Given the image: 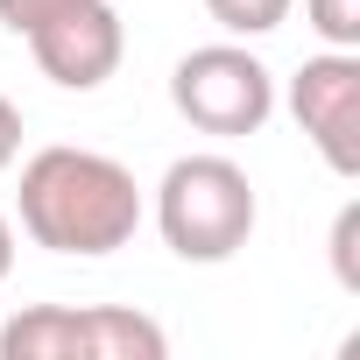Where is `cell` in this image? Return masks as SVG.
<instances>
[{
    "label": "cell",
    "instance_id": "7a4b0ae2",
    "mask_svg": "<svg viewBox=\"0 0 360 360\" xmlns=\"http://www.w3.org/2000/svg\"><path fill=\"white\" fill-rule=\"evenodd\" d=\"M255 184H248V169L233 155H176L162 169V184H155V233L176 262H233L248 240H255Z\"/></svg>",
    "mask_w": 360,
    "mask_h": 360
},
{
    "label": "cell",
    "instance_id": "7c38bea8",
    "mask_svg": "<svg viewBox=\"0 0 360 360\" xmlns=\"http://www.w3.org/2000/svg\"><path fill=\"white\" fill-rule=\"evenodd\" d=\"M8 276H15V219L0 212V283H8Z\"/></svg>",
    "mask_w": 360,
    "mask_h": 360
},
{
    "label": "cell",
    "instance_id": "30bf717a",
    "mask_svg": "<svg viewBox=\"0 0 360 360\" xmlns=\"http://www.w3.org/2000/svg\"><path fill=\"white\" fill-rule=\"evenodd\" d=\"M64 8V0H0V29H8V36H29L36 22H50Z\"/></svg>",
    "mask_w": 360,
    "mask_h": 360
},
{
    "label": "cell",
    "instance_id": "277c9868",
    "mask_svg": "<svg viewBox=\"0 0 360 360\" xmlns=\"http://www.w3.org/2000/svg\"><path fill=\"white\" fill-rule=\"evenodd\" d=\"M169 106L184 113L198 134H219V141H240V134H262L269 113H276V71L248 50V43H205V50H184L169 71Z\"/></svg>",
    "mask_w": 360,
    "mask_h": 360
},
{
    "label": "cell",
    "instance_id": "6da1fadb",
    "mask_svg": "<svg viewBox=\"0 0 360 360\" xmlns=\"http://www.w3.org/2000/svg\"><path fill=\"white\" fill-rule=\"evenodd\" d=\"M15 219H22V233L36 248L99 262V255H120L141 233V184H134L127 162H113L99 148L50 141V148H36L22 162Z\"/></svg>",
    "mask_w": 360,
    "mask_h": 360
},
{
    "label": "cell",
    "instance_id": "ba28073f",
    "mask_svg": "<svg viewBox=\"0 0 360 360\" xmlns=\"http://www.w3.org/2000/svg\"><path fill=\"white\" fill-rule=\"evenodd\" d=\"M304 22L325 50H360V0H304Z\"/></svg>",
    "mask_w": 360,
    "mask_h": 360
},
{
    "label": "cell",
    "instance_id": "8fae6325",
    "mask_svg": "<svg viewBox=\"0 0 360 360\" xmlns=\"http://www.w3.org/2000/svg\"><path fill=\"white\" fill-rule=\"evenodd\" d=\"M15 155H22V106L0 92V176L15 169Z\"/></svg>",
    "mask_w": 360,
    "mask_h": 360
},
{
    "label": "cell",
    "instance_id": "52a82bcc",
    "mask_svg": "<svg viewBox=\"0 0 360 360\" xmlns=\"http://www.w3.org/2000/svg\"><path fill=\"white\" fill-rule=\"evenodd\" d=\"M297 0H205V15L233 36V43H255V36H276L290 22Z\"/></svg>",
    "mask_w": 360,
    "mask_h": 360
},
{
    "label": "cell",
    "instance_id": "3957f363",
    "mask_svg": "<svg viewBox=\"0 0 360 360\" xmlns=\"http://www.w3.org/2000/svg\"><path fill=\"white\" fill-rule=\"evenodd\" d=\"M169 332L127 304H22L0 325V360H162Z\"/></svg>",
    "mask_w": 360,
    "mask_h": 360
},
{
    "label": "cell",
    "instance_id": "8992f818",
    "mask_svg": "<svg viewBox=\"0 0 360 360\" xmlns=\"http://www.w3.org/2000/svg\"><path fill=\"white\" fill-rule=\"evenodd\" d=\"M22 43H29L36 71L50 85H64V92H99L120 71V57H127V29H120L113 0H64V8L50 22H36Z\"/></svg>",
    "mask_w": 360,
    "mask_h": 360
},
{
    "label": "cell",
    "instance_id": "5b68a950",
    "mask_svg": "<svg viewBox=\"0 0 360 360\" xmlns=\"http://www.w3.org/2000/svg\"><path fill=\"white\" fill-rule=\"evenodd\" d=\"M290 113L332 176H360V50H318L290 78Z\"/></svg>",
    "mask_w": 360,
    "mask_h": 360
},
{
    "label": "cell",
    "instance_id": "9c48e42d",
    "mask_svg": "<svg viewBox=\"0 0 360 360\" xmlns=\"http://www.w3.org/2000/svg\"><path fill=\"white\" fill-rule=\"evenodd\" d=\"M353 240H360V205H339V219H332V269H339V283H346V290H360Z\"/></svg>",
    "mask_w": 360,
    "mask_h": 360
}]
</instances>
